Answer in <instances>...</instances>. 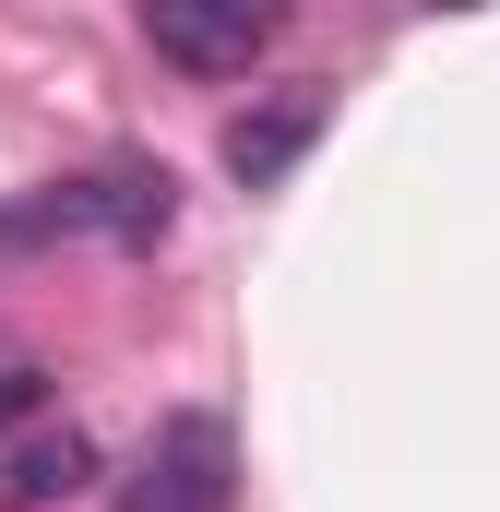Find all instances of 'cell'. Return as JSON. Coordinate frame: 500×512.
<instances>
[{"instance_id":"obj_1","label":"cell","mask_w":500,"mask_h":512,"mask_svg":"<svg viewBox=\"0 0 500 512\" xmlns=\"http://www.w3.org/2000/svg\"><path fill=\"white\" fill-rule=\"evenodd\" d=\"M227 501H239L227 417H215V405H179V417H155V441H143V465H131L120 512H227Z\"/></svg>"},{"instance_id":"obj_2","label":"cell","mask_w":500,"mask_h":512,"mask_svg":"<svg viewBox=\"0 0 500 512\" xmlns=\"http://www.w3.org/2000/svg\"><path fill=\"white\" fill-rule=\"evenodd\" d=\"M274 24H286V12H250V0H143L155 60H167V72H191V84H227V72H250V60L274 48Z\"/></svg>"},{"instance_id":"obj_3","label":"cell","mask_w":500,"mask_h":512,"mask_svg":"<svg viewBox=\"0 0 500 512\" xmlns=\"http://www.w3.org/2000/svg\"><path fill=\"white\" fill-rule=\"evenodd\" d=\"M310 143H322V96L298 84V96H274V108L227 120V143H215V155H227V179H239V191H274V179H286Z\"/></svg>"},{"instance_id":"obj_4","label":"cell","mask_w":500,"mask_h":512,"mask_svg":"<svg viewBox=\"0 0 500 512\" xmlns=\"http://www.w3.org/2000/svg\"><path fill=\"white\" fill-rule=\"evenodd\" d=\"M84 489H96V441L84 429H36V441L0 453V512H60Z\"/></svg>"},{"instance_id":"obj_5","label":"cell","mask_w":500,"mask_h":512,"mask_svg":"<svg viewBox=\"0 0 500 512\" xmlns=\"http://www.w3.org/2000/svg\"><path fill=\"white\" fill-rule=\"evenodd\" d=\"M84 191H96V239H120V251H155V239L179 227V179H167V167H143V155L96 167Z\"/></svg>"},{"instance_id":"obj_6","label":"cell","mask_w":500,"mask_h":512,"mask_svg":"<svg viewBox=\"0 0 500 512\" xmlns=\"http://www.w3.org/2000/svg\"><path fill=\"white\" fill-rule=\"evenodd\" d=\"M36 239H96V191L60 179V191H36V203H0V251H36Z\"/></svg>"},{"instance_id":"obj_7","label":"cell","mask_w":500,"mask_h":512,"mask_svg":"<svg viewBox=\"0 0 500 512\" xmlns=\"http://www.w3.org/2000/svg\"><path fill=\"white\" fill-rule=\"evenodd\" d=\"M12 417H36V370H0V429Z\"/></svg>"},{"instance_id":"obj_8","label":"cell","mask_w":500,"mask_h":512,"mask_svg":"<svg viewBox=\"0 0 500 512\" xmlns=\"http://www.w3.org/2000/svg\"><path fill=\"white\" fill-rule=\"evenodd\" d=\"M429 12H477V0H429Z\"/></svg>"},{"instance_id":"obj_9","label":"cell","mask_w":500,"mask_h":512,"mask_svg":"<svg viewBox=\"0 0 500 512\" xmlns=\"http://www.w3.org/2000/svg\"><path fill=\"white\" fill-rule=\"evenodd\" d=\"M250 12H286V0H250Z\"/></svg>"}]
</instances>
